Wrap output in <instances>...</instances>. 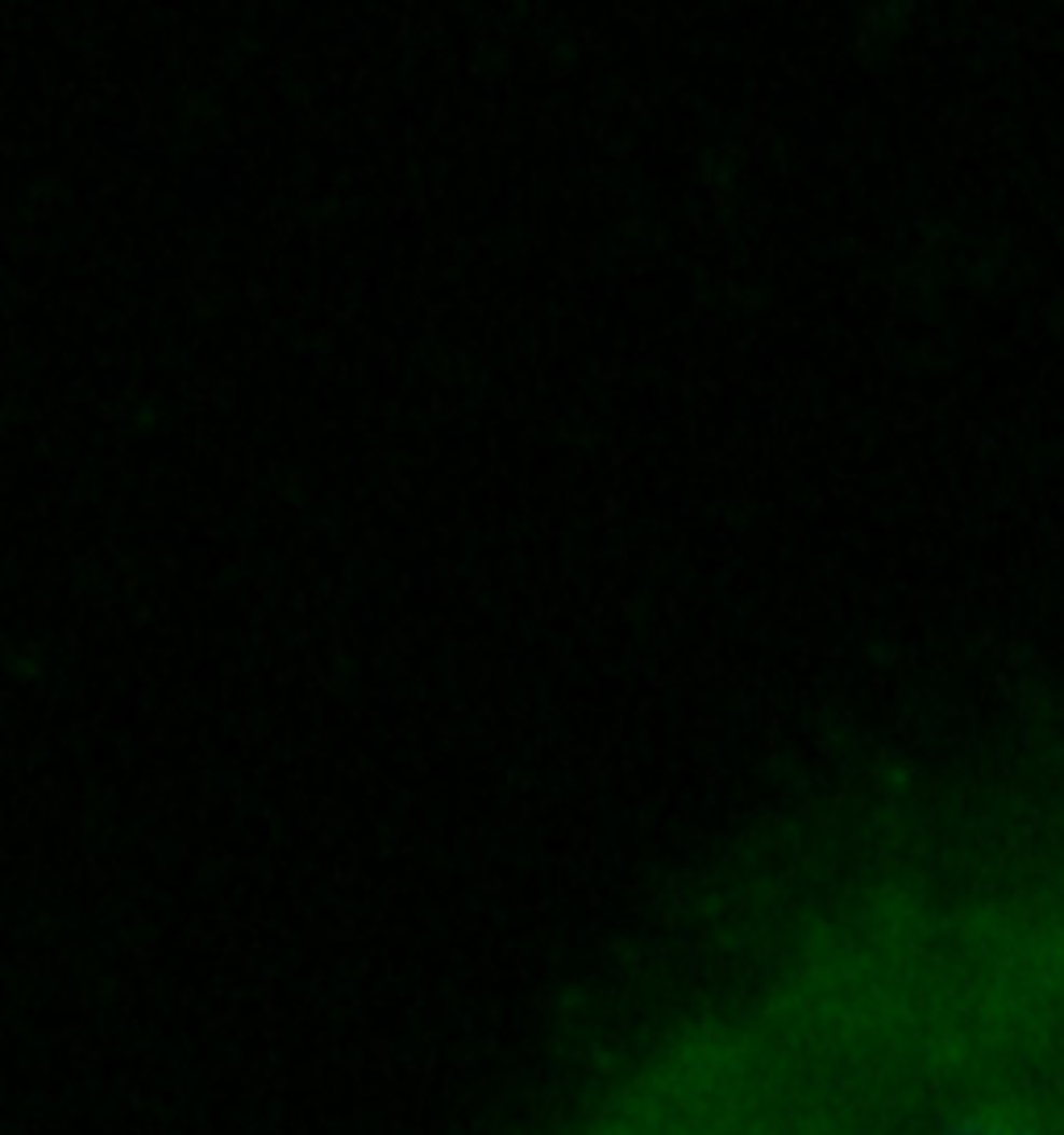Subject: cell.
I'll return each mask as SVG.
<instances>
[{"instance_id": "cell-1", "label": "cell", "mask_w": 1064, "mask_h": 1135, "mask_svg": "<svg viewBox=\"0 0 1064 1135\" xmlns=\"http://www.w3.org/2000/svg\"><path fill=\"white\" fill-rule=\"evenodd\" d=\"M583 1135H1064V940L802 956L686 1023Z\"/></svg>"}]
</instances>
